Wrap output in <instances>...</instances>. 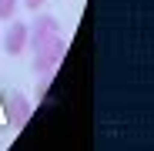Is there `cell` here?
<instances>
[{
  "label": "cell",
  "instance_id": "obj_1",
  "mask_svg": "<svg viewBox=\"0 0 154 151\" xmlns=\"http://www.w3.org/2000/svg\"><path fill=\"white\" fill-rule=\"evenodd\" d=\"M27 44L34 47V67H37V74H50L60 64L64 50H67V44L60 37V27H57L54 17H40L30 27V34H27Z\"/></svg>",
  "mask_w": 154,
  "mask_h": 151
},
{
  "label": "cell",
  "instance_id": "obj_2",
  "mask_svg": "<svg viewBox=\"0 0 154 151\" xmlns=\"http://www.w3.org/2000/svg\"><path fill=\"white\" fill-rule=\"evenodd\" d=\"M27 34H30L27 24H10V30L4 37V50L7 54H20V50L27 47Z\"/></svg>",
  "mask_w": 154,
  "mask_h": 151
},
{
  "label": "cell",
  "instance_id": "obj_3",
  "mask_svg": "<svg viewBox=\"0 0 154 151\" xmlns=\"http://www.w3.org/2000/svg\"><path fill=\"white\" fill-rule=\"evenodd\" d=\"M7 118H10V124H14V128H20V124H27V118H30V104H27V101H23V97H10L7 101Z\"/></svg>",
  "mask_w": 154,
  "mask_h": 151
},
{
  "label": "cell",
  "instance_id": "obj_4",
  "mask_svg": "<svg viewBox=\"0 0 154 151\" xmlns=\"http://www.w3.org/2000/svg\"><path fill=\"white\" fill-rule=\"evenodd\" d=\"M17 10V0H0V20H10Z\"/></svg>",
  "mask_w": 154,
  "mask_h": 151
},
{
  "label": "cell",
  "instance_id": "obj_5",
  "mask_svg": "<svg viewBox=\"0 0 154 151\" xmlns=\"http://www.w3.org/2000/svg\"><path fill=\"white\" fill-rule=\"evenodd\" d=\"M23 4H27L30 10H37V7H44V4H47V0H23Z\"/></svg>",
  "mask_w": 154,
  "mask_h": 151
}]
</instances>
